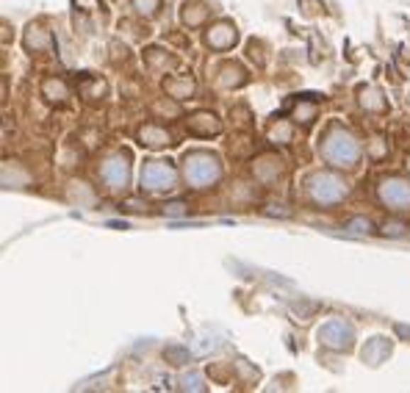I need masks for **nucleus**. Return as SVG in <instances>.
Listing matches in <instances>:
<instances>
[{"instance_id": "f257e3e1", "label": "nucleus", "mask_w": 410, "mask_h": 393, "mask_svg": "<svg viewBox=\"0 0 410 393\" xmlns=\"http://www.w3.org/2000/svg\"><path fill=\"white\" fill-rule=\"evenodd\" d=\"M324 158L333 164V167H355L360 150H358V141L352 139L344 128H333L327 133V139L322 144Z\"/></svg>"}, {"instance_id": "f03ea898", "label": "nucleus", "mask_w": 410, "mask_h": 393, "mask_svg": "<svg viewBox=\"0 0 410 393\" xmlns=\"http://www.w3.org/2000/svg\"><path fill=\"white\" fill-rule=\"evenodd\" d=\"M183 175H186V180H189L194 189H208V186H214V183L219 180L222 167H219V161H216L214 155H208V153H192V155H186Z\"/></svg>"}, {"instance_id": "7ed1b4c3", "label": "nucleus", "mask_w": 410, "mask_h": 393, "mask_svg": "<svg viewBox=\"0 0 410 393\" xmlns=\"http://www.w3.org/2000/svg\"><path fill=\"white\" fill-rule=\"evenodd\" d=\"M344 194H347V186H344V180H341L338 175H333V172H322V175H316V177L311 180V196H314L316 202H322V205H333V202H338Z\"/></svg>"}, {"instance_id": "20e7f679", "label": "nucleus", "mask_w": 410, "mask_h": 393, "mask_svg": "<svg viewBox=\"0 0 410 393\" xmlns=\"http://www.w3.org/2000/svg\"><path fill=\"white\" fill-rule=\"evenodd\" d=\"M175 169L167 161H147L142 169V186L150 192H170L175 186Z\"/></svg>"}, {"instance_id": "39448f33", "label": "nucleus", "mask_w": 410, "mask_h": 393, "mask_svg": "<svg viewBox=\"0 0 410 393\" xmlns=\"http://www.w3.org/2000/svg\"><path fill=\"white\" fill-rule=\"evenodd\" d=\"M380 199L388 208H394V211H410V183L408 180H399V177L382 180Z\"/></svg>"}, {"instance_id": "423d86ee", "label": "nucleus", "mask_w": 410, "mask_h": 393, "mask_svg": "<svg viewBox=\"0 0 410 393\" xmlns=\"http://www.w3.org/2000/svg\"><path fill=\"white\" fill-rule=\"evenodd\" d=\"M103 180L119 192V189H125L128 186V180H131V158L122 153V155H114V158H109L106 161V167H103Z\"/></svg>"}, {"instance_id": "0eeeda50", "label": "nucleus", "mask_w": 410, "mask_h": 393, "mask_svg": "<svg viewBox=\"0 0 410 393\" xmlns=\"http://www.w3.org/2000/svg\"><path fill=\"white\" fill-rule=\"evenodd\" d=\"M319 341L330 349H350L352 343V327L344 321H327L319 330Z\"/></svg>"}, {"instance_id": "6e6552de", "label": "nucleus", "mask_w": 410, "mask_h": 393, "mask_svg": "<svg viewBox=\"0 0 410 393\" xmlns=\"http://www.w3.org/2000/svg\"><path fill=\"white\" fill-rule=\"evenodd\" d=\"M189 131L200 133V136H211V133H219V122L214 114H194L189 119Z\"/></svg>"}, {"instance_id": "1a4fd4ad", "label": "nucleus", "mask_w": 410, "mask_h": 393, "mask_svg": "<svg viewBox=\"0 0 410 393\" xmlns=\"http://www.w3.org/2000/svg\"><path fill=\"white\" fill-rule=\"evenodd\" d=\"M236 42V31L231 26H216L208 31V45L211 48H231Z\"/></svg>"}, {"instance_id": "9d476101", "label": "nucleus", "mask_w": 410, "mask_h": 393, "mask_svg": "<svg viewBox=\"0 0 410 393\" xmlns=\"http://www.w3.org/2000/svg\"><path fill=\"white\" fill-rule=\"evenodd\" d=\"M139 139H142V144H147V147H164V144H170V133L161 131V128L147 125V128L139 131Z\"/></svg>"}, {"instance_id": "9b49d317", "label": "nucleus", "mask_w": 410, "mask_h": 393, "mask_svg": "<svg viewBox=\"0 0 410 393\" xmlns=\"http://www.w3.org/2000/svg\"><path fill=\"white\" fill-rule=\"evenodd\" d=\"M45 94H48V100H64V97H67V89H64V84H59V81H48V84H45Z\"/></svg>"}, {"instance_id": "f8f14e48", "label": "nucleus", "mask_w": 410, "mask_h": 393, "mask_svg": "<svg viewBox=\"0 0 410 393\" xmlns=\"http://www.w3.org/2000/svg\"><path fill=\"white\" fill-rule=\"evenodd\" d=\"M133 3H136V9H139L142 14H155L158 6H161V0H133Z\"/></svg>"}, {"instance_id": "ddd939ff", "label": "nucleus", "mask_w": 410, "mask_h": 393, "mask_svg": "<svg viewBox=\"0 0 410 393\" xmlns=\"http://www.w3.org/2000/svg\"><path fill=\"white\" fill-rule=\"evenodd\" d=\"M369 219H352L350 222V230L352 233H369Z\"/></svg>"}, {"instance_id": "4468645a", "label": "nucleus", "mask_w": 410, "mask_h": 393, "mask_svg": "<svg viewBox=\"0 0 410 393\" xmlns=\"http://www.w3.org/2000/svg\"><path fill=\"white\" fill-rule=\"evenodd\" d=\"M164 211H167V214H170V216H180V214H183V211H186V205H183V202H170V205H167V208H164Z\"/></svg>"}, {"instance_id": "2eb2a0df", "label": "nucleus", "mask_w": 410, "mask_h": 393, "mask_svg": "<svg viewBox=\"0 0 410 393\" xmlns=\"http://www.w3.org/2000/svg\"><path fill=\"white\" fill-rule=\"evenodd\" d=\"M405 230H408V227L399 225V222H391V225H385V233H388V236H402Z\"/></svg>"}, {"instance_id": "dca6fc26", "label": "nucleus", "mask_w": 410, "mask_h": 393, "mask_svg": "<svg viewBox=\"0 0 410 393\" xmlns=\"http://www.w3.org/2000/svg\"><path fill=\"white\" fill-rule=\"evenodd\" d=\"M408 167H410V161H408Z\"/></svg>"}]
</instances>
